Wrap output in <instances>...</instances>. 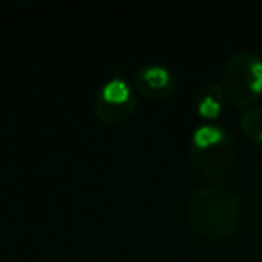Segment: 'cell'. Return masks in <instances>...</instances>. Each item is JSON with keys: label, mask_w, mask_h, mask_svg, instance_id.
Here are the masks:
<instances>
[{"label": "cell", "mask_w": 262, "mask_h": 262, "mask_svg": "<svg viewBox=\"0 0 262 262\" xmlns=\"http://www.w3.org/2000/svg\"><path fill=\"white\" fill-rule=\"evenodd\" d=\"M190 225L208 237H221L233 230L241 215L239 198L225 187H203L187 203Z\"/></svg>", "instance_id": "obj_1"}, {"label": "cell", "mask_w": 262, "mask_h": 262, "mask_svg": "<svg viewBox=\"0 0 262 262\" xmlns=\"http://www.w3.org/2000/svg\"><path fill=\"white\" fill-rule=\"evenodd\" d=\"M225 86L235 104L255 101L262 92V58L253 52H239L225 67Z\"/></svg>", "instance_id": "obj_2"}, {"label": "cell", "mask_w": 262, "mask_h": 262, "mask_svg": "<svg viewBox=\"0 0 262 262\" xmlns=\"http://www.w3.org/2000/svg\"><path fill=\"white\" fill-rule=\"evenodd\" d=\"M192 158L196 165L207 174H225L233 164L235 149L228 135L219 142L210 144L207 147H192Z\"/></svg>", "instance_id": "obj_3"}, {"label": "cell", "mask_w": 262, "mask_h": 262, "mask_svg": "<svg viewBox=\"0 0 262 262\" xmlns=\"http://www.w3.org/2000/svg\"><path fill=\"white\" fill-rule=\"evenodd\" d=\"M135 83L139 92L149 99H164L174 90V74L164 65H146L137 72Z\"/></svg>", "instance_id": "obj_4"}, {"label": "cell", "mask_w": 262, "mask_h": 262, "mask_svg": "<svg viewBox=\"0 0 262 262\" xmlns=\"http://www.w3.org/2000/svg\"><path fill=\"white\" fill-rule=\"evenodd\" d=\"M97 101L110 106H124V104H131V102H137V99L133 95V92H131L129 84L122 77H112L99 90Z\"/></svg>", "instance_id": "obj_5"}, {"label": "cell", "mask_w": 262, "mask_h": 262, "mask_svg": "<svg viewBox=\"0 0 262 262\" xmlns=\"http://www.w3.org/2000/svg\"><path fill=\"white\" fill-rule=\"evenodd\" d=\"M223 102V90L219 84H208L198 99V110L203 117H217Z\"/></svg>", "instance_id": "obj_6"}, {"label": "cell", "mask_w": 262, "mask_h": 262, "mask_svg": "<svg viewBox=\"0 0 262 262\" xmlns=\"http://www.w3.org/2000/svg\"><path fill=\"white\" fill-rule=\"evenodd\" d=\"M226 133L219 126H200L192 135V147H207L225 139Z\"/></svg>", "instance_id": "obj_7"}, {"label": "cell", "mask_w": 262, "mask_h": 262, "mask_svg": "<svg viewBox=\"0 0 262 262\" xmlns=\"http://www.w3.org/2000/svg\"><path fill=\"white\" fill-rule=\"evenodd\" d=\"M241 124H243L244 131L251 139L258 140L262 133V104L260 106H253L248 112H244L243 119H241Z\"/></svg>", "instance_id": "obj_8"}, {"label": "cell", "mask_w": 262, "mask_h": 262, "mask_svg": "<svg viewBox=\"0 0 262 262\" xmlns=\"http://www.w3.org/2000/svg\"><path fill=\"white\" fill-rule=\"evenodd\" d=\"M258 140H260V142H262V133H260V139H258Z\"/></svg>", "instance_id": "obj_9"}]
</instances>
